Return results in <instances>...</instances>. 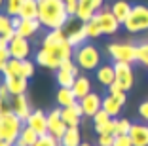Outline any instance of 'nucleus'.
Masks as SVG:
<instances>
[{"mask_svg":"<svg viewBox=\"0 0 148 146\" xmlns=\"http://www.w3.org/2000/svg\"><path fill=\"white\" fill-rule=\"evenodd\" d=\"M70 15L63 0H38V21L48 30L65 29Z\"/></svg>","mask_w":148,"mask_h":146,"instance_id":"obj_1","label":"nucleus"},{"mask_svg":"<svg viewBox=\"0 0 148 146\" xmlns=\"http://www.w3.org/2000/svg\"><path fill=\"white\" fill-rule=\"evenodd\" d=\"M42 49H46L48 53H51L53 57H57L61 61L74 57V47L70 46L65 29L48 30V34L44 36V40H42Z\"/></svg>","mask_w":148,"mask_h":146,"instance_id":"obj_2","label":"nucleus"},{"mask_svg":"<svg viewBox=\"0 0 148 146\" xmlns=\"http://www.w3.org/2000/svg\"><path fill=\"white\" fill-rule=\"evenodd\" d=\"M23 125H25V121H23L12 108H4V110L0 112V141L15 144Z\"/></svg>","mask_w":148,"mask_h":146,"instance_id":"obj_3","label":"nucleus"},{"mask_svg":"<svg viewBox=\"0 0 148 146\" xmlns=\"http://www.w3.org/2000/svg\"><path fill=\"white\" fill-rule=\"evenodd\" d=\"M72 59L84 70H95L101 66V51L93 44H84V46L76 47Z\"/></svg>","mask_w":148,"mask_h":146,"instance_id":"obj_4","label":"nucleus"},{"mask_svg":"<svg viewBox=\"0 0 148 146\" xmlns=\"http://www.w3.org/2000/svg\"><path fill=\"white\" fill-rule=\"evenodd\" d=\"M127 32L131 34H139V32H146L148 30V6L144 4H135L131 10L127 21L123 23Z\"/></svg>","mask_w":148,"mask_h":146,"instance_id":"obj_5","label":"nucleus"},{"mask_svg":"<svg viewBox=\"0 0 148 146\" xmlns=\"http://www.w3.org/2000/svg\"><path fill=\"white\" fill-rule=\"evenodd\" d=\"M108 55L114 63H137V46L129 42H112L106 46Z\"/></svg>","mask_w":148,"mask_h":146,"instance_id":"obj_6","label":"nucleus"},{"mask_svg":"<svg viewBox=\"0 0 148 146\" xmlns=\"http://www.w3.org/2000/svg\"><path fill=\"white\" fill-rule=\"evenodd\" d=\"M4 76H21V78H32L34 76V64L32 61L29 59H10L6 63V69H4Z\"/></svg>","mask_w":148,"mask_h":146,"instance_id":"obj_7","label":"nucleus"},{"mask_svg":"<svg viewBox=\"0 0 148 146\" xmlns=\"http://www.w3.org/2000/svg\"><path fill=\"white\" fill-rule=\"evenodd\" d=\"M105 8V0H78V12H76V19L82 23H87L93 19L95 13H99Z\"/></svg>","mask_w":148,"mask_h":146,"instance_id":"obj_8","label":"nucleus"},{"mask_svg":"<svg viewBox=\"0 0 148 146\" xmlns=\"http://www.w3.org/2000/svg\"><path fill=\"white\" fill-rule=\"evenodd\" d=\"M66 129H69V125L65 123V120H63V116H61V106L49 110L48 112V133L61 141Z\"/></svg>","mask_w":148,"mask_h":146,"instance_id":"obj_9","label":"nucleus"},{"mask_svg":"<svg viewBox=\"0 0 148 146\" xmlns=\"http://www.w3.org/2000/svg\"><path fill=\"white\" fill-rule=\"evenodd\" d=\"M95 17L99 19L103 34H116L120 30V27H122V23L116 19V15L110 12V8H103L99 13H95Z\"/></svg>","mask_w":148,"mask_h":146,"instance_id":"obj_10","label":"nucleus"},{"mask_svg":"<svg viewBox=\"0 0 148 146\" xmlns=\"http://www.w3.org/2000/svg\"><path fill=\"white\" fill-rule=\"evenodd\" d=\"M114 70H116V82H120L125 87V91H129L135 84V74H133L131 63H114Z\"/></svg>","mask_w":148,"mask_h":146,"instance_id":"obj_11","label":"nucleus"},{"mask_svg":"<svg viewBox=\"0 0 148 146\" xmlns=\"http://www.w3.org/2000/svg\"><path fill=\"white\" fill-rule=\"evenodd\" d=\"M125 101H127L125 93H122V95H110L108 93L106 97H103V110L108 112L110 118H118L122 108H123V104H125Z\"/></svg>","mask_w":148,"mask_h":146,"instance_id":"obj_12","label":"nucleus"},{"mask_svg":"<svg viewBox=\"0 0 148 146\" xmlns=\"http://www.w3.org/2000/svg\"><path fill=\"white\" fill-rule=\"evenodd\" d=\"M32 47L29 38H23V36H15V38L10 42V55L13 59H29Z\"/></svg>","mask_w":148,"mask_h":146,"instance_id":"obj_13","label":"nucleus"},{"mask_svg":"<svg viewBox=\"0 0 148 146\" xmlns=\"http://www.w3.org/2000/svg\"><path fill=\"white\" fill-rule=\"evenodd\" d=\"M80 104H82V110H84V116L87 118H93L97 112L103 108V97L95 91H91L89 95H86L84 99H80Z\"/></svg>","mask_w":148,"mask_h":146,"instance_id":"obj_14","label":"nucleus"},{"mask_svg":"<svg viewBox=\"0 0 148 146\" xmlns=\"http://www.w3.org/2000/svg\"><path fill=\"white\" fill-rule=\"evenodd\" d=\"M25 123L34 129L40 137L42 135H48V114L44 110H32L31 116L25 120Z\"/></svg>","mask_w":148,"mask_h":146,"instance_id":"obj_15","label":"nucleus"},{"mask_svg":"<svg viewBox=\"0 0 148 146\" xmlns=\"http://www.w3.org/2000/svg\"><path fill=\"white\" fill-rule=\"evenodd\" d=\"M10 108H12L23 121L31 116V112H32L31 110V103H29V99H27L25 93L23 95H12V99H10Z\"/></svg>","mask_w":148,"mask_h":146,"instance_id":"obj_16","label":"nucleus"},{"mask_svg":"<svg viewBox=\"0 0 148 146\" xmlns=\"http://www.w3.org/2000/svg\"><path fill=\"white\" fill-rule=\"evenodd\" d=\"M61 116H63V120H65V123L69 125V127H78L80 121H82V116H84V110H82L80 101L74 103L72 106L61 108Z\"/></svg>","mask_w":148,"mask_h":146,"instance_id":"obj_17","label":"nucleus"},{"mask_svg":"<svg viewBox=\"0 0 148 146\" xmlns=\"http://www.w3.org/2000/svg\"><path fill=\"white\" fill-rule=\"evenodd\" d=\"M66 32V36H69V42H70V46L76 49V47H80V46H84L86 44V40L89 38L87 36V30H86V25H80V27H70L69 30H65Z\"/></svg>","mask_w":148,"mask_h":146,"instance_id":"obj_18","label":"nucleus"},{"mask_svg":"<svg viewBox=\"0 0 148 146\" xmlns=\"http://www.w3.org/2000/svg\"><path fill=\"white\" fill-rule=\"evenodd\" d=\"M42 27V23L38 19H21V23L15 29V34L23 36V38H32L38 32V29Z\"/></svg>","mask_w":148,"mask_h":146,"instance_id":"obj_19","label":"nucleus"},{"mask_svg":"<svg viewBox=\"0 0 148 146\" xmlns=\"http://www.w3.org/2000/svg\"><path fill=\"white\" fill-rule=\"evenodd\" d=\"M133 146H148V125L146 123H133L129 131Z\"/></svg>","mask_w":148,"mask_h":146,"instance_id":"obj_20","label":"nucleus"},{"mask_svg":"<svg viewBox=\"0 0 148 146\" xmlns=\"http://www.w3.org/2000/svg\"><path fill=\"white\" fill-rule=\"evenodd\" d=\"M4 82L12 95H23L29 89V80L21 76H4Z\"/></svg>","mask_w":148,"mask_h":146,"instance_id":"obj_21","label":"nucleus"},{"mask_svg":"<svg viewBox=\"0 0 148 146\" xmlns=\"http://www.w3.org/2000/svg\"><path fill=\"white\" fill-rule=\"evenodd\" d=\"M34 61H36V64H40V66H44V69H49V70H57L59 66H61V63H63L61 59L53 57L51 53H48L46 49H38Z\"/></svg>","mask_w":148,"mask_h":146,"instance_id":"obj_22","label":"nucleus"},{"mask_svg":"<svg viewBox=\"0 0 148 146\" xmlns=\"http://www.w3.org/2000/svg\"><path fill=\"white\" fill-rule=\"evenodd\" d=\"M76 78H78V70H70V69H65V66L55 70V80L59 84V87H72Z\"/></svg>","mask_w":148,"mask_h":146,"instance_id":"obj_23","label":"nucleus"},{"mask_svg":"<svg viewBox=\"0 0 148 146\" xmlns=\"http://www.w3.org/2000/svg\"><path fill=\"white\" fill-rule=\"evenodd\" d=\"M97 82L101 86L108 87L110 84L116 82V70H114V64H101L97 69Z\"/></svg>","mask_w":148,"mask_h":146,"instance_id":"obj_24","label":"nucleus"},{"mask_svg":"<svg viewBox=\"0 0 148 146\" xmlns=\"http://www.w3.org/2000/svg\"><path fill=\"white\" fill-rule=\"evenodd\" d=\"M131 10H133V6H131L127 0H116V2L110 6V12L116 15V19L122 23V25L127 21V17H129Z\"/></svg>","mask_w":148,"mask_h":146,"instance_id":"obj_25","label":"nucleus"},{"mask_svg":"<svg viewBox=\"0 0 148 146\" xmlns=\"http://www.w3.org/2000/svg\"><path fill=\"white\" fill-rule=\"evenodd\" d=\"M38 137L40 135L36 133L34 129L25 123L23 129H21V133H19V137H17V141H15V146H34L36 141H38Z\"/></svg>","mask_w":148,"mask_h":146,"instance_id":"obj_26","label":"nucleus"},{"mask_svg":"<svg viewBox=\"0 0 148 146\" xmlns=\"http://www.w3.org/2000/svg\"><path fill=\"white\" fill-rule=\"evenodd\" d=\"M0 36L6 40V42H12L15 38V29L12 25V15L8 13H0Z\"/></svg>","mask_w":148,"mask_h":146,"instance_id":"obj_27","label":"nucleus"},{"mask_svg":"<svg viewBox=\"0 0 148 146\" xmlns=\"http://www.w3.org/2000/svg\"><path fill=\"white\" fill-rule=\"evenodd\" d=\"M55 101H57V104H59L61 108L72 106L74 103H78L72 87H59V89H57V95H55Z\"/></svg>","mask_w":148,"mask_h":146,"instance_id":"obj_28","label":"nucleus"},{"mask_svg":"<svg viewBox=\"0 0 148 146\" xmlns=\"http://www.w3.org/2000/svg\"><path fill=\"white\" fill-rule=\"evenodd\" d=\"M72 91H74V95H76V99H84L86 95H89L91 93V82H89V78L87 76H78L76 78V82H74V86H72Z\"/></svg>","mask_w":148,"mask_h":146,"instance_id":"obj_29","label":"nucleus"},{"mask_svg":"<svg viewBox=\"0 0 148 146\" xmlns=\"http://www.w3.org/2000/svg\"><path fill=\"white\" fill-rule=\"evenodd\" d=\"M21 19H38V0H23L19 10Z\"/></svg>","mask_w":148,"mask_h":146,"instance_id":"obj_30","label":"nucleus"},{"mask_svg":"<svg viewBox=\"0 0 148 146\" xmlns=\"http://www.w3.org/2000/svg\"><path fill=\"white\" fill-rule=\"evenodd\" d=\"M80 142H82L80 127H69L61 138V146H80Z\"/></svg>","mask_w":148,"mask_h":146,"instance_id":"obj_31","label":"nucleus"},{"mask_svg":"<svg viewBox=\"0 0 148 146\" xmlns=\"http://www.w3.org/2000/svg\"><path fill=\"white\" fill-rule=\"evenodd\" d=\"M84 25H86V30H87V36H89V38H99V36H103L99 19H97L95 15H93V19H89V21L84 23Z\"/></svg>","mask_w":148,"mask_h":146,"instance_id":"obj_32","label":"nucleus"},{"mask_svg":"<svg viewBox=\"0 0 148 146\" xmlns=\"http://www.w3.org/2000/svg\"><path fill=\"white\" fill-rule=\"evenodd\" d=\"M116 125H118V118H110L105 125L95 127L97 135H116Z\"/></svg>","mask_w":148,"mask_h":146,"instance_id":"obj_33","label":"nucleus"},{"mask_svg":"<svg viewBox=\"0 0 148 146\" xmlns=\"http://www.w3.org/2000/svg\"><path fill=\"white\" fill-rule=\"evenodd\" d=\"M21 4H23V0H6L4 10H6V13H8V15L15 17V15H19V10H21Z\"/></svg>","mask_w":148,"mask_h":146,"instance_id":"obj_34","label":"nucleus"},{"mask_svg":"<svg viewBox=\"0 0 148 146\" xmlns=\"http://www.w3.org/2000/svg\"><path fill=\"white\" fill-rule=\"evenodd\" d=\"M34 146H61V141L59 138H55L53 135H42V137H38V141H36Z\"/></svg>","mask_w":148,"mask_h":146,"instance_id":"obj_35","label":"nucleus"},{"mask_svg":"<svg viewBox=\"0 0 148 146\" xmlns=\"http://www.w3.org/2000/svg\"><path fill=\"white\" fill-rule=\"evenodd\" d=\"M137 63L148 66V46H146V42L137 46Z\"/></svg>","mask_w":148,"mask_h":146,"instance_id":"obj_36","label":"nucleus"},{"mask_svg":"<svg viewBox=\"0 0 148 146\" xmlns=\"http://www.w3.org/2000/svg\"><path fill=\"white\" fill-rule=\"evenodd\" d=\"M131 125L133 123H131L127 118H120V120H118V125H116V135H129Z\"/></svg>","mask_w":148,"mask_h":146,"instance_id":"obj_37","label":"nucleus"},{"mask_svg":"<svg viewBox=\"0 0 148 146\" xmlns=\"http://www.w3.org/2000/svg\"><path fill=\"white\" fill-rule=\"evenodd\" d=\"M91 120H93V125H95V127H99V125H105L106 121L110 120V116H108V112H106V110H103V108H101V110L97 112Z\"/></svg>","mask_w":148,"mask_h":146,"instance_id":"obj_38","label":"nucleus"},{"mask_svg":"<svg viewBox=\"0 0 148 146\" xmlns=\"http://www.w3.org/2000/svg\"><path fill=\"white\" fill-rule=\"evenodd\" d=\"M114 141H116V135H99L97 144L99 146H114Z\"/></svg>","mask_w":148,"mask_h":146,"instance_id":"obj_39","label":"nucleus"},{"mask_svg":"<svg viewBox=\"0 0 148 146\" xmlns=\"http://www.w3.org/2000/svg\"><path fill=\"white\" fill-rule=\"evenodd\" d=\"M114 146H133V141H131L129 135H116Z\"/></svg>","mask_w":148,"mask_h":146,"instance_id":"obj_40","label":"nucleus"},{"mask_svg":"<svg viewBox=\"0 0 148 146\" xmlns=\"http://www.w3.org/2000/svg\"><path fill=\"white\" fill-rule=\"evenodd\" d=\"M108 93L110 95H122V93H127V91H125V87H123L120 82H114V84L108 86Z\"/></svg>","mask_w":148,"mask_h":146,"instance_id":"obj_41","label":"nucleus"},{"mask_svg":"<svg viewBox=\"0 0 148 146\" xmlns=\"http://www.w3.org/2000/svg\"><path fill=\"white\" fill-rule=\"evenodd\" d=\"M66 4V10H69L70 17H76V12H78V0H63Z\"/></svg>","mask_w":148,"mask_h":146,"instance_id":"obj_42","label":"nucleus"},{"mask_svg":"<svg viewBox=\"0 0 148 146\" xmlns=\"http://www.w3.org/2000/svg\"><path fill=\"white\" fill-rule=\"evenodd\" d=\"M139 116H140V120H144L148 123V101H143L139 104Z\"/></svg>","mask_w":148,"mask_h":146,"instance_id":"obj_43","label":"nucleus"},{"mask_svg":"<svg viewBox=\"0 0 148 146\" xmlns=\"http://www.w3.org/2000/svg\"><path fill=\"white\" fill-rule=\"evenodd\" d=\"M0 97H2L4 101H8L10 97H12V93H10V89H8V86H6V82L0 84Z\"/></svg>","mask_w":148,"mask_h":146,"instance_id":"obj_44","label":"nucleus"},{"mask_svg":"<svg viewBox=\"0 0 148 146\" xmlns=\"http://www.w3.org/2000/svg\"><path fill=\"white\" fill-rule=\"evenodd\" d=\"M4 103H6V101L2 99V97H0V112H2V110H4V108H6V106H4Z\"/></svg>","mask_w":148,"mask_h":146,"instance_id":"obj_45","label":"nucleus"},{"mask_svg":"<svg viewBox=\"0 0 148 146\" xmlns=\"http://www.w3.org/2000/svg\"><path fill=\"white\" fill-rule=\"evenodd\" d=\"M80 146H93V144H91V142H86V141H82V142H80Z\"/></svg>","mask_w":148,"mask_h":146,"instance_id":"obj_46","label":"nucleus"},{"mask_svg":"<svg viewBox=\"0 0 148 146\" xmlns=\"http://www.w3.org/2000/svg\"><path fill=\"white\" fill-rule=\"evenodd\" d=\"M0 146H13V144H10V142H6V141H0Z\"/></svg>","mask_w":148,"mask_h":146,"instance_id":"obj_47","label":"nucleus"},{"mask_svg":"<svg viewBox=\"0 0 148 146\" xmlns=\"http://www.w3.org/2000/svg\"><path fill=\"white\" fill-rule=\"evenodd\" d=\"M2 4H6V0H0V8H2Z\"/></svg>","mask_w":148,"mask_h":146,"instance_id":"obj_48","label":"nucleus"},{"mask_svg":"<svg viewBox=\"0 0 148 146\" xmlns=\"http://www.w3.org/2000/svg\"><path fill=\"white\" fill-rule=\"evenodd\" d=\"M146 46H148V40H146Z\"/></svg>","mask_w":148,"mask_h":146,"instance_id":"obj_49","label":"nucleus"},{"mask_svg":"<svg viewBox=\"0 0 148 146\" xmlns=\"http://www.w3.org/2000/svg\"><path fill=\"white\" fill-rule=\"evenodd\" d=\"M0 38H2V36H0Z\"/></svg>","mask_w":148,"mask_h":146,"instance_id":"obj_50","label":"nucleus"}]
</instances>
